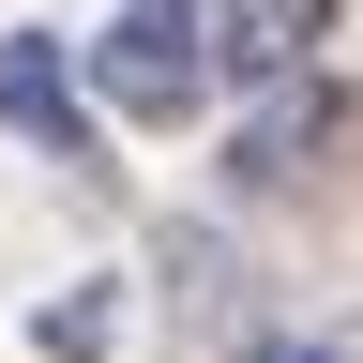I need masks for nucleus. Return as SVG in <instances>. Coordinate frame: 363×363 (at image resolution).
I'll return each instance as SVG.
<instances>
[{"label": "nucleus", "instance_id": "obj_3", "mask_svg": "<svg viewBox=\"0 0 363 363\" xmlns=\"http://www.w3.org/2000/svg\"><path fill=\"white\" fill-rule=\"evenodd\" d=\"M363 136V91H333V76H272V106L242 121V197H303V182H333V152Z\"/></svg>", "mask_w": 363, "mask_h": 363}, {"label": "nucleus", "instance_id": "obj_6", "mask_svg": "<svg viewBox=\"0 0 363 363\" xmlns=\"http://www.w3.org/2000/svg\"><path fill=\"white\" fill-rule=\"evenodd\" d=\"M257 363H333V348H303V333H272V348H257Z\"/></svg>", "mask_w": 363, "mask_h": 363}, {"label": "nucleus", "instance_id": "obj_4", "mask_svg": "<svg viewBox=\"0 0 363 363\" xmlns=\"http://www.w3.org/2000/svg\"><path fill=\"white\" fill-rule=\"evenodd\" d=\"M197 16H212V76H242V91L318 76V45H333V0H197Z\"/></svg>", "mask_w": 363, "mask_h": 363}, {"label": "nucleus", "instance_id": "obj_5", "mask_svg": "<svg viewBox=\"0 0 363 363\" xmlns=\"http://www.w3.org/2000/svg\"><path fill=\"white\" fill-rule=\"evenodd\" d=\"M30 348H45V363H106V303H91V288H76V303H45V318H30Z\"/></svg>", "mask_w": 363, "mask_h": 363}, {"label": "nucleus", "instance_id": "obj_2", "mask_svg": "<svg viewBox=\"0 0 363 363\" xmlns=\"http://www.w3.org/2000/svg\"><path fill=\"white\" fill-rule=\"evenodd\" d=\"M0 121H16L45 167L121 182V167H106V106H91V61H76L61 30H0Z\"/></svg>", "mask_w": 363, "mask_h": 363}, {"label": "nucleus", "instance_id": "obj_1", "mask_svg": "<svg viewBox=\"0 0 363 363\" xmlns=\"http://www.w3.org/2000/svg\"><path fill=\"white\" fill-rule=\"evenodd\" d=\"M76 61H91V106H106V121H197L212 91H227V76H212V16H197V0H121Z\"/></svg>", "mask_w": 363, "mask_h": 363}]
</instances>
